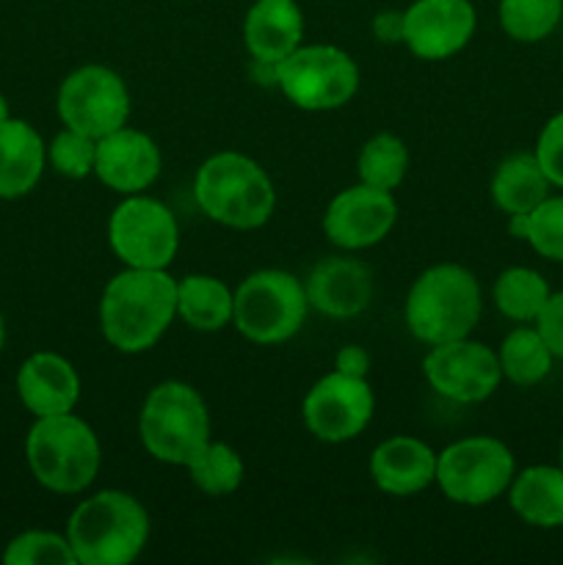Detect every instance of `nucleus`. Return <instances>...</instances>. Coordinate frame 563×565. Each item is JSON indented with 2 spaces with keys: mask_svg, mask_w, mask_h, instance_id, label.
Here are the masks:
<instances>
[{
  "mask_svg": "<svg viewBox=\"0 0 563 565\" xmlns=\"http://www.w3.org/2000/svg\"><path fill=\"white\" fill-rule=\"evenodd\" d=\"M59 114L70 130L99 141L125 127L130 116V94L125 81L108 66H81L61 83Z\"/></svg>",
  "mask_w": 563,
  "mask_h": 565,
  "instance_id": "10",
  "label": "nucleus"
},
{
  "mask_svg": "<svg viewBox=\"0 0 563 565\" xmlns=\"http://www.w3.org/2000/svg\"><path fill=\"white\" fill-rule=\"evenodd\" d=\"M3 561L9 565H75L77 557L72 552L70 539H61L55 533H22L17 535L3 552Z\"/></svg>",
  "mask_w": 563,
  "mask_h": 565,
  "instance_id": "30",
  "label": "nucleus"
},
{
  "mask_svg": "<svg viewBox=\"0 0 563 565\" xmlns=\"http://www.w3.org/2000/svg\"><path fill=\"white\" fill-rule=\"evenodd\" d=\"M528 230H530V213H511L508 232H511L517 241H528Z\"/></svg>",
  "mask_w": 563,
  "mask_h": 565,
  "instance_id": "37",
  "label": "nucleus"
},
{
  "mask_svg": "<svg viewBox=\"0 0 563 565\" xmlns=\"http://www.w3.org/2000/svg\"><path fill=\"white\" fill-rule=\"evenodd\" d=\"M188 472L204 494L224 497L241 486L243 461L224 441H208V447L188 463Z\"/></svg>",
  "mask_w": 563,
  "mask_h": 565,
  "instance_id": "29",
  "label": "nucleus"
},
{
  "mask_svg": "<svg viewBox=\"0 0 563 565\" xmlns=\"http://www.w3.org/2000/svg\"><path fill=\"white\" fill-rule=\"evenodd\" d=\"M6 119H9V105H6V97L0 94V125H3Z\"/></svg>",
  "mask_w": 563,
  "mask_h": 565,
  "instance_id": "38",
  "label": "nucleus"
},
{
  "mask_svg": "<svg viewBox=\"0 0 563 565\" xmlns=\"http://www.w3.org/2000/svg\"><path fill=\"white\" fill-rule=\"evenodd\" d=\"M563 0H500V25L517 42H541L557 28Z\"/></svg>",
  "mask_w": 563,
  "mask_h": 565,
  "instance_id": "28",
  "label": "nucleus"
},
{
  "mask_svg": "<svg viewBox=\"0 0 563 565\" xmlns=\"http://www.w3.org/2000/svg\"><path fill=\"white\" fill-rule=\"evenodd\" d=\"M423 370L428 384L456 403L486 401L502 379L500 356L467 337L434 345L425 356Z\"/></svg>",
  "mask_w": 563,
  "mask_h": 565,
  "instance_id": "12",
  "label": "nucleus"
},
{
  "mask_svg": "<svg viewBox=\"0 0 563 565\" xmlns=\"http://www.w3.org/2000/svg\"><path fill=\"white\" fill-rule=\"evenodd\" d=\"M138 430L149 456L188 467L210 441L208 406L193 386L166 381L149 392Z\"/></svg>",
  "mask_w": 563,
  "mask_h": 565,
  "instance_id": "6",
  "label": "nucleus"
},
{
  "mask_svg": "<svg viewBox=\"0 0 563 565\" xmlns=\"http://www.w3.org/2000/svg\"><path fill=\"white\" fill-rule=\"evenodd\" d=\"M373 390L364 379L334 373L323 375L304 401V423L320 441H348L368 428L373 417Z\"/></svg>",
  "mask_w": 563,
  "mask_h": 565,
  "instance_id": "13",
  "label": "nucleus"
},
{
  "mask_svg": "<svg viewBox=\"0 0 563 565\" xmlns=\"http://www.w3.org/2000/svg\"><path fill=\"white\" fill-rule=\"evenodd\" d=\"M475 33L469 0H414L406 9V36L417 58L442 61L464 47Z\"/></svg>",
  "mask_w": 563,
  "mask_h": 565,
  "instance_id": "15",
  "label": "nucleus"
},
{
  "mask_svg": "<svg viewBox=\"0 0 563 565\" xmlns=\"http://www.w3.org/2000/svg\"><path fill=\"white\" fill-rule=\"evenodd\" d=\"M177 315V281L163 268H130L108 281L99 301V326L116 351L152 348Z\"/></svg>",
  "mask_w": 563,
  "mask_h": 565,
  "instance_id": "1",
  "label": "nucleus"
},
{
  "mask_svg": "<svg viewBox=\"0 0 563 565\" xmlns=\"http://www.w3.org/2000/svg\"><path fill=\"white\" fill-rule=\"evenodd\" d=\"M370 475L386 494H417L436 480V456L419 439L395 436L375 447L373 458H370Z\"/></svg>",
  "mask_w": 563,
  "mask_h": 565,
  "instance_id": "19",
  "label": "nucleus"
},
{
  "mask_svg": "<svg viewBox=\"0 0 563 565\" xmlns=\"http://www.w3.org/2000/svg\"><path fill=\"white\" fill-rule=\"evenodd\" d=\"M337 370L353 379H364L370 370V353L359 345H346L337 353Z\"/></svg>",
  "mask_w": 563,
  "mask_h": 565,
  "instance_id": "36",
  "label": "nucleus"
},
{
  "mask_svg": "<svg viewBox=\"0 0 563 565\" xmlns=\"http://www.w3.org/2000/svg\"><path fill=\"white\" fill-rule=\"evenodd\" d=\"M408 169V152L406 143L392 132H379L370 138L359 152V177L364 185L381 188V191H392L403 182Z\"/></svg>",
  "mask_w": 563,
  "mask_h": 565,
  "instance_id": "27",
  "label": "nucleus"
},
{
  "mask_svg": "<svg viewBox=\"0 0 563 565\" xmlns=\"http://www.w3.org/2000/svg\"><path fill=\"white\" fill-rule=\"evenodd\" d=\"M528 243L552 263H563V196H546L530 210Z\"/></svg>",
  "mask_w": 563,
  "mask_h": 565,
  "instance_id": "31",
  "label": "nucleus"
},
{
  "mask_svg": "<svg viewBox=\"0 0 563 565\" xmlns=\"http://www.w3.org/2000/svg\"><path fill=\"white\" fill-rule=\"evenodd\" d=\"M535 329L544 337V342L555 353V359H563V290L550 292L544 309L535 318Z\"/></svg>",
  "mask_w": 563,
  "mask_h": 565,
  "instance_id": "34",
  "label": "nucleus"
},
{
  "mask_svg": "<svg viewBox=\"0 0 563 565\" xmlns=\"http://www.w3.org/2000/svg\"><path fill=\"white\" fill-rule=\"evenodd\" d=\"M513 480V456L500 439L472 436L436 458V483L458 505H489Z\"/></svg>",
  "mask_w": 563,
  "mask_h": 565,
  "instance_id": "9",
  "label": "nucleus"
},
{
  "mask_svg": "<svg viewBox=\"0 0 563 565\" xmlns=\"http://www.w3.org/2000/svg\"><path fill=\"white\" fill-rule=\"evenodd\" d=\"M248 53L259 64H279L301 47L304 14L296 0H257L243 25Z\"/></svg>",
  "mask_w": 563,
  "mask_h": 565,
  "instance_id": "20",
  "label": "nucleus"
},
{
  "mask_svg": "<svg viewBox=\"0 0 563 565\" xmlns=\"http://www.w3.org/2000/svg\"><path fill=\"white\" fill-rule=\"evenodd\" d=\"M550 196V180L535 154L519 152L502 160L491 180V199L502 213H530Z\"/></svg>",
  "mask_w": 563,
  "mask_h": 565,
  "instance_id": "23",
  "label": "nucleus"
},
{
  "mask_svg": "<svg viewBox=\"0 0 563 565\" xmlns=\"http://www.w3.org/2000/svg\"><path fill=\"white\" fill-rule=\"evenodd\" d=\"M276 83L304 110L342 108L357 94L359 70L351 55L331 44L296 47L276 64Z\"/></svg>",
  "mask_w": 563,
  "mask_h": 565,
  "instance_id": "8",
  "label": "nucleus"
},
{
  "mask_svg": "<svg viewBox=\"0 0 563 565\" xmlns=\"http://www.w3.org/2000/svg\"><path fill=\"white\" fill-rule=\"evenodd\" d=\"M50 160H53V169L59 174L72 177V180H83V177L92 174L94 163H97V141L66 127L64 132H59L53 138Z\"/></svg>",
  "mask_w": 563,
  "mask_h": 565,
  "instance_id": "32",
  "label": "nucleus"
},
{
  "mask_svg": "<svg viewBox=\"0 0 563 565\" xmlns=\"http://www.w3.org/2000/svg\"><path fill=\"white\" fill-rule=\"evenodd\" d=\"M193 196L204 215L232 230H257L276 204L263 166L237 152H219L204 160L193 182Z\"/></svg>",
  "mask_w": 563,
  "mask_h": 565,
  "instance_id": "3",
  "label": "nucleus"
},
{
  "mask_svg": "<svg viewBox=\"0 0 563 565\" xmlns=\"http://www.w3.org/2000/svg\"><path fill=\"white\" fill-rule=\"evenodd\" d=\"M535 160H539L541 171L546 174L550 185L563 188V110L552 116L539 132L535 141Z\"/></svg>",
  "mask_w": 563,
  "mask_h": 565,
  "instance_id": "33",
  "label": "nucleus"
},
{
  "mask_svg": "<svg viewBox=\"0 0 563 565\" xmlns=\"http://www.w3.org/2000/svg\"><path fill=\"white\" fill-rule=\"evenodd\" d=\"M28 463L44 489L77 494L88 489L99 469V441L83 419L66 414L39 417L28 434Z\"/></svg>",
  "mask_w": 563,
  "mask_h": 565,
  "instance_id": "5",
  "label": "nucleus"
},
{
  "mask_svg": "<svg viewBox=\"0 0 563 565\" xmlns=\"http://www.w3.org/2000/svg\"><path fill=\"white\" fill-rule=\"evenodd\" d=\"M108 241L116 257L130 268H166L180 246V232L166 204L127 196L110 215Z\"/></svg>",
  "mask_w": 563,
  "mask_h": 565,
  "instance_id": "11",
  "label": "nucleus"
},
{
  "mask_svg": "<svg viewBox=\"0 0 563 565\" xmlns=\"http://www.w3.org/2000/svg\"><path fill=\"white\" fill-rule=\"evenodd\" d=\"M550 298V285L533 268H508L495 281V303L506 318L530 323L539 318Z\"/></svg>",
  "mask_w": 563,
  "mask_h": 565,
  "instance_id": "26",
  "label": "nucleus"
},
{
  "mask_svg": "<svg viewBox=\"0 0 563 565\" xmlns=\"http://www.w3.org/2000/svg\"><path fill=\"white\" fill-rule=\"evenodd\" d=\"M72 552L83 565H127L149 539V516L138 500L103 491L75 508L66 527Z\"/></svg>",
  "mask_w": 563,
  "mask_h": 565,
  "instance_id": "2",
  "label": "nucleus"
},
{
  "mask_svg": "<svg viewBox=\"0 0 563 565\" xmlns=\"http://www.w3.org/2000/svg\"><path fill=\"white\" fill-rule=\"evenodd\" d=\"M373 33L384 44L403 42V36H406V11H381L373 20Z\"/></svg>",
  "mask_w": 563,
  "mask_h": 565,
  "instance_id": "35",
  "label": "nucleus"
},
{
  "mask_svg": "<svg viewBox=\"0 0 563 565\" xmlns=\"http://www.w3.org/2000/svg\"><path fill=\"white\" fill-rule=\"evenodd\" d=\"M94 174L119 193H138L160 174V152L144 132L119 127L97 141Z\"/></svg>",
  "mask_w": 563,
  "mask_h": 565,
  "instance_id": "16",
  "label": "nucleus"
},
{
  "mask_svg": "<svg viewBox=\"0 0 563 565\" xmlns=\"http://www.w3.org/2000/svg\"><path fill=\"white\" fill-rule=\"evenodd\" d=\"M232 309H235V292H230L221 279L196 274L177 281V315H182L191 329H224L226 323H232Z\"/></svg>",
  "mask_w": 563,
  "mask_h": 565,
  "instance_id": "24",
  "label": "nucleus"
},
{
  "mask_svg": "<svg viewBox=\"0 0 563 565\" xmlns=\"http://www.w3.org/2000/svg\"><path fill=\"white\" fill-rule=\"evenodd\" d=\"M561 467H563V439H561Z\"/></svg>",
  "mask_w": 563,
  "mask_h": 565,
  "instance_id": "40",
  "label": "nucleus"
},
{
  "mask_svg": "<svg viewBox=\"0 0 563 565\" xmlns=\"http://www.w3.org/2000/svg\"><path fill=\"white\" fill-rule=\"evenodd\" d=\"M17 392L28 412L36 417H53L75 408L81 397V379L59 353H33L20 367Z\"/></svg>",
  "mask_w": 563,
  "mask_h": 565,
  "instance_id": "17",
  "label": "nucleus"
},
{
  "mask_svg": "<svg viewBox=\"0 0 563 565\" xmlns=\"http://www.w3.org/2000/svg\"><path fill=\"white\" fill-rule=\"evenodd\" d=\"M307 290L287 270H257L235 292L232 323L257 345L285 342L307 318Z\"/></svg>",
  "mask_w": 563,
  "mask_h": 565,
  "instance_id": "7",
  "label": "nucleus"
},
{
  "mask_svg": "<svg viewBox=\"0 0 563 565\" xmlns=\"http://www.w3.org/2000/svg\"><path fill=\"white\" fill-rule=\"evenodd\" d=\"M44 169V143L28 121L0 125V199L25 196Z\"/></svg>",
  "mask_w": 563,
  "mask_h": 565,
  "instance_id": "21",
  "label": "nucleus"
},
{
  "mask_svg": "<svg viewBox=\"0 0 563 565\" xmlns=\"http://www.w3.org/2000/svg\"><path fill=\"white\" fill-rule=\"evenodd\" d=\"M511 508L533 527H563V467H528L511 480Z\"/></svg>",
  "mask_w": 563,
  "mask_h": 565,
  "instance_id": "22",
  "label": "nucleus"
},
{
  "mask_svg": "<svg viewBox=\"0 0 563 565\" xmlns=\"http://www.w3.org/2000/svg\"><path fill=\"white\" fill-rule=\"evenodd\" d=\"M555 353L539 334V329H513L500 348V367L511 384L535 386L550 375Z\"/></svg>",
  "mask_w": 563,
  "mask_h": 565,
  "instance_id": "25",
  "label": "nucleus"
},
{
  "mask_svg": "<svg viewBox=\"0 0 563 565\" xmlns=\"http://www.w3.org/2000/svg\"><path fill=\"white\" fill-rule=\"evenodd\" d=\"M373 296V279L362 263L331 257L315 265L307 279V301L329 318H353Z\"/></svg>",
  "mask_w": 563,
  "mask_h": 565,
  "instance_id": "18",
  "label": "nucleus"
},
{
  "mask_svg": "<svg viewBox=\"0 0 563 565\" xmlns=\"http://www.w3.org/2000/svg\"><path fill=\"white\" fill-rule=\"evenodd\" d=\"M3 340H6V329H3V318H0V348H3Z\"/></svg>",
  "mask_w": 563,
  "mask_h": 565,
  "instance_id": "39",
  "label": "nucleus"
},
{
  "mask_svg": "<svg viewBox=\"0 0 563 565\" xmlns=\"http://www.w3.org/2000/svg\"><path fill=\"white\" fill-rule=\"evenodd\" d=\"M480 318L478 279L461 265H434L414 281L406 301V323L428 345L461 340Z\"/></svg>",
  "mask_w": 563,
  "mask_h": 565,
  "instance_id": "4",
  "label": "nucleus"
},
{
  "mask_svg": "<svg viewBox=\"0 0 563 565\" xmlns=\"http://www.w3.org/2000/svg\"><path fill=\"white\" fill-rule=\"evenodd\" d=\"M397 218V204L390 191L373 185H353L337 193L326 210L323 230L334 246L357 252L384 241Z\"/></svg>",
  "mask_w": 563,
  "mask_h": 565,
  "instance_id": "14",
  "label": "nucleus"
}]
</instances>
